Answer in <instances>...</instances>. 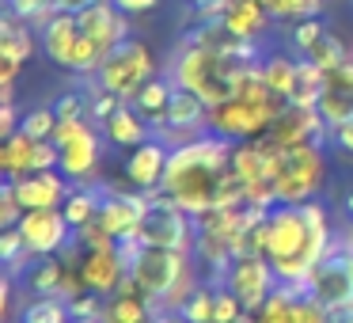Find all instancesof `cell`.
I'll use <instances>...</instances> for the list:
<instances>
[{
  "instance_id": "obj_1",
  "label": "cell",
  "mask_w": 353,
  "mask_h": 323,
  "mask_svg": "<svg viewBox=\"0 0 353 323\" xmlns=\"http://www.w3.org/2000/svg\"><path fill=\"white\" fill-rule=\"evenodd\" d=\"M232 148L236 145L213 130L186 141L179 148H171L168 175H163V194L175 198L194 217L209 213V209L247 206L243 183L232 171Z\"/></svg>"
},
{
  "instance_id": "obj_2",
  "label": "cell",
  "mask_w": 353,
  "mask_h": 323,
  "mask_svg": "<svg viewBox=\"0 0 353 323\" xmlns=\"http://www.w3.org/2000/svg\"><path fill=\"white\" fill-rule=\"evenodd\" d=\"M334 251L330 217L319 202H277L259 228V255H266L281 285H307L319 262Z\"/></svg>"
},
{
  "instance_id": "obj_3",
  "label": "cell",
  "mask_w": 353,
  "mask_h": 323,
  "mask_svg": "<svg viewBox=\"0 0 353 323\" xmlns=\"http://www.w3.org/2000/svg\"><path fill=\"white\" fill-rule=\"evenodd\" d=\"M239 69H243L239 61H228V57L216 54V50L183 39V46L171 57V84L194 92L205 107H216V103L236 95Z\"/></svg>"
},
{
  "instance_id": "obj_4",
  "label": "cell",
  "mask_w": 353,
  "mask_h": 323,
  "mask_svg": "<svg viewBox=\"0 0 353 323\" xmlns=\"http://www.w3.org/2000/svg\"><path fill=\"white\" fill-rule=\"evenodd\" d=\"M323 179H327V156H323V141H307V145H292L281 148V160L274 171V194L277 202H312L323 190Z\"/></svg>"
},
{
  "instance_id": "obj_5",
  "label": "cell",
  "mask_w": 353,
  "mask_h": 323,
  "mask_svg": "<svg viewBox=\"0 0 353 323\" xmlns=\"http://www.w3.org/2000/svg\"><path fill=\"white\" fill-rule=\"evenodd\" d=\"M152 77H156V57H152V50H148V42L125 39L122 46H114L107 54V61L99 65L95 84H99L103 92H114L130 103Z\"/></svg>"
},
{
  "instance_id": "obj_6",
  "label": "cell",
  "mask_w": 353,
  "mask_h": 323,
  "mask_svg": "<svg viewBox=\"0 0 353 323\" xmlns=\"http://www.w3.org/2000/svg\"><path fill=\"white\" fill-rule=\"evenodd\" d=\"M194 251H171V247H152L141 244L130 259V277L137 282V289L152 300V308L160 312V300L175 289V282L190 270Z\"/></svg>"
},
{
  "instance_id": "obj_7",
  "label": "cell",
  "mask_w": 353,
  "mask_h": 323,
  "mask_svg": "<svg viewBox=\"0 0 353 323\" xmlns=\"http://www.w3.org/2000/svg\"><path fill=\"white\" fill-rule=\"evenodd\" d=\"M137 239L141 244H152V247H171V251H194V244H198V221L175 198L156 190L152 202H148V213H145V224H141Z\"/></svg>"
},
{
  "instance_id": "obj_8",
  "label": "cell",
  "mask_w": 353,
  "mask_h": 323,
  "mask_svg": "<svg viewBox=\"0 0 353 323\" xmlns=\"http://www.w3.org/2000/svg\"><path fill=\"white\" fill-rule=\"evenodd\" d=\"M54 141L61 148V175L69 183H88L99 168V148H103V130L92 118H72V122H57Z\"/></svg>"
},
{
  "instance_id": "obj_9",
  "label": "cell",
  "mask_w": 353,
  "mask_h": 323,
  "mask_svg": "<svg viewBox=\"0 0 353 323\" xmlns=\"http://www.w3.org/2000/svg\"><path fill=\"white\" fill-rule=\"evenodd\" d=\"M281 107L285 103H270L266 107V103H247L239 95H232V99L209 107V130L228 137L232 145H239V141H259L270 133V126H274Z\"/></svg>"
},
{
  "instance_id": "obj_10",
  "label": "cell",
  "mask_w": 353,
  "mask_h": 323,
  "mask_svg": "<svg viewBox=\"0 0 353 323\" xmlns=\"http://www.w3.org/2000/svg\"><path fill=\"white\" fill-rule=\"evenodd\" d=\"M224 285L243 300L247 312H259L281 282H277L274 262H270L266 255L251 251V255H236V259H232V266L224 270Z\"/></svg>"
},
{
  "instance_id": "obj_11",
  "label": "cell",
  "mask_w": 353,
  "mask_h": 323,
  "mask_svg": "<svg viewBox=\"0 0 353 323\" xmlns=\"http://www.w3.org/2000/svg\"><path fill=\"white\" fill-rule=\"evenodd\" d=\"M27 239V251L34 259H46V255H61L69 244H77V228L69 224L65 209H27L16 224Z\"/></svg>"
},
{
  "instance_id": "obj_12",
  "label": "cell",
  "mask_w": 353,
  "mask_h": 323,
  "mask_svg": "<svg viewBox=\"0 0 353 323\" xmlns=\"http://www.w3.org/2000/svg\"><path fill=\"white\" fill-rule=\"evenodd\" d=\"M307 297L327 304L330 312L353 304V247H334V251L319 262V270H315L312 282H307Z\"/></svg>"
},
{
  "instance_id": "obj_13",
  "label": "cell",
  "mask_w": 353,
  "mask_h": 323,
  "mask_svg": "<svg viewBox=\"0 0 353 323\" xmlns=\"http://www.w3.org/2000/svg\"><path fill=\"white\" fill-rule=\"evenodd\" d=\"M148 202L152 194L145 190H103V209H99V224L110 232V236L122 244V239H137L141 224H145Z\"/></svg>"
},
{
  "instance_id": "obj_14",
  "label": "cell",
  "mask_w": 353,
  "mask_h": 323,
  "mask_svg": "<svg viewBox=\"0 0 353 323\" xmlns=\"http://www.w3.org/2000/svg\"><path fill=\"white\" fill-rule=\"evenodd\" d=\"M327 133H330V126L323 122V115L315 107L285 103V107L277 110V118H274L266 137L281 148H292V145H307V141H323Z\"/></svg>"
},
{
  "instance_id": "obj_15",
  "label": "cell",
  "mask_w": 353,
  "mask_h": 323,
  "mask_svg": "<svg viewBox=\"0 0 353 323\" xmlns=\"http://www.w3.org/2000/svg\"><path fill=\"white\" fill-rule=\"evenodd\" d=\"M168 160H171V145H168V141H160V137L152 133V137H148L145 145L133 148L130 160H125V183H130L133 190H145V194L163 190Z\"/></svg>"
},
{
  "instance_id": "obj_16",
  "label": "cell",
  "mask_w": 353,
  "mask_h": 323,
  "mask_svg": "<svg viewBox=\"0 0 353 323\" xmlns=\"http://www.w3.org/2000/svg\"><path fill=\"white\" fill-rule=\"evenodd\" d=\"M80 277H84V289H88V293L114 297V293L122 289V282L130 277V259H125L122 244H118V247H107V251H84Z\"/></svg>"
},
{
  "instance_id": "obj_17",
  "label": "cell",
  "mask_w": 353,
  "mask_h": 323,
  "mask_svg": "<svg viewBox=\"0 0 353 323\" xmlns=\"http://www.w3.org/2000/svg\"><path fill=\"white\" fill-rule=\"evenodd\" d=\"M315 110L323 115V122H327L330 130H338V126H345L353 118V57L342 61L338 69H327Z\"/></svg>"
},
{
  "instance_id": "obj_18",
  "label": "cell",
  "mask_w": 353,
  "mask_h": 323,
  "mask_svg": "<svg viewBox=\"0 0 353 323\" xmlns=\"http://www.w3.org/2000/svg\"><path fill=\"white\" fill-rule=\"evenodd\" d=\"M77 23H80V31H84L95 46L107 50V54L130 39V16H125L118 4H110V0H99V4L84 8L77 16Z\"/></svg>"
},
{
  "instance_id": "obj_19",
  "label": "cell",
  "mask_w": 353,
  "mask_h": 323,
  "mask_svg": "<svg viewBox=\"0 0 353 323\" xmlns=\"http://www.w3.org/2000/svg\"><path fill=\"white\" fill-rule=\"evenodd\" d=\"M8 183V179H4ZM12 190H16L19 206L23 209H61L69 198L72 183L61 171H31L23 179H12Z\"/></svg>"
},
{
  "instance_id": "obj_20",
  "label": "cell",
  "mask_w": 353,
  "mask_h": 323,
  "mask_svg": "<svg viewBox=\"0 0 353 323\" xmlns=\"http://www.w3.org/2000/svg\"><path fill=\"white\" fill-rule=\"evenodd\" d=\"M77 39H80V23H77V16H72V12H54V16L39 27L42 54H46L57 69H65V65H69Z\"/></svg>"
},
{
  "instance_id": "obj_21",
  "label": "cell",
  "mask_w": 353,
  "mask_h": 323,
  "mask_svg": "<svg viewBox=\"0 0 353 323\" xmlns=\"http://www.w3.org/2000/svg\"><path fill=\"white\" fill-rule=\"evenodd\" d=\"M34 50H42L39 27H31L27 19H19L16 12L4 8V16H0V57L27 65L34 57Z\"/></svg>"
},
{
  "instance_id": "obj_22",
  "label": "cell",
  "mask_w": 353,
  "mask_h": 323,
  "mask_svg": "<svg viewBox=\"0 0 353 323\" xmlns=\"http://www.w3.org/2000/svg\"><path fill=\"white\" fill-rule=\"evenodd\" d=\"M270 12L262 0H228V8H224L221 23L228 35H236V39H247V42H259L262 35H266L270 27Z\"/></svg>"
},
{
  "instance_id": "obj_23",
  "label": "cell",
  "mask_w": 353,
  "mask_h": 323,
  "mask_svg": "<svg viewBox=\"0 0 353 323\" xmlns=\"http://www.w3.org/2000/svg\"><path fill=\"white\" fill-rule=\"evenodd\" d=\"M99 130H103V137H107L110 145H118V148H137V145H145V141L152 137L148 118L137 115L133 103H122L107 122H99Z\"/></svg>"
},
{
  "instance_id": "obj_24",
  "label": "cell",
  "mask_w": 353,
  "mask_h": 323,
  "mask_svg": "<svg viewBox=\"0 0 353 323\" xmlns=\"http://www.w3.org/2000/svg\"><path fill=\"white\" fill-rule=\"evenodd\" d=\"M152 315L156 308L141 289H118L103 300V323H148Z\"/></svg>"
},
{
  "instance_id": "obj_25",
  "label": "cell",
  "mask_w": 353,
  "mask_h": 323,
  "mask_svg": "<svg viewBox=\"0 0 353 323\" xmlns=\"http://www.w3.org/2000/svg\"><path fill=\"white\" fill-rule=\"evenodd\" d=\"M262 77L274 88L277 99L292 103L296 99V88H300V57L296 54H266L262 57Z\"/></svg>"
},
{
  "instance_id": "obj_26",
  "label": "cell",
  "mask_w": 353,
  "mask_h": 323,
  "mask_svg": "<svg viewBox=\"0 0 353 323\" xmlns=\"http://www.w3.org/2000/svg\"><path fill=\"white\" fill-rule=\"evenodd\" d=\"M31 153H34V137L23 130L8 133L4 137V145H0V171H4V179H23L31 175Z\"/></svg>"
},
{
  "instance_id": "obj_27",
  "label": "cell",
  "mask_w": 353,
  "mask_h": 323,
  "mask_svg": "<svg viewBox=\"0 0 353 323\" xmlns=\"http://www.w3.org/2000/svg\"><path fill=\"white\" fill-rule=\"evenodd\" d=\"M171 95H175V84H171V77H152L137 95H133L130 103H133V110H137V115L148 118V122H160V118L168 115Z\"/></svg>"
},
{
  "instance_id": "obj_28",
  "label": "cell",
  "mask_w": 353,
  "mask_h": 323,
  "mask_svg": "<svg viewBox=\"0 0 353 323\" xmlns=\"http://www.w3.org/2000/svg\"><path fill=\"white\" fill-rule=\"evenodd\" d=\"M61 209H65V217H69L72 228H80V224H88V221L99 217L103 190H99V186H92V183H80V186H72V190H69V198H65Z\"/></svg>"
},
{
  "instance_id": "obj_29",
  "label": "cell",
  "mask_w": 353,
  "mask_h": 323,
  "mask_svg": "<svg viewBox=\"0 0 353 323\" xmlns=\"http://www.w3.org/2000/svg\"><path fill=\"white\" fill-rule=\"evenodd\" d=\"M65 274H69V266H65L61 255H46V259L34 262L31 270V289L34 297H61V285H65Z\"/></svg>"
},
{
  "instance_id": "obj_30",
  "label": "cell",
  "mask_w": 353,
  "mask_h": 323,
  "mask_svg": "<svg viewBox=\"0 0 353 323\" xmlns=\"http://www.w3.org/2000/svg\"><path fill=\"white\" fill-rule=\"evenodd\" d=\"M307 285H277L270 293V300L254 312L259 323H292V308H296V297H304Z\"/></svg>"
},
{
  "instance_id": "obj_31",
  "label": "cell",
  "mask_w": 353,
  "mask_h": 323,
  "mask_svg": "<svg viewBox=\"0 0 353 323\" xmlns=\"http://www.w3.org/2000/svg\"><path fill=\"white\" fill-rule=\"evenodd\" d=\"M19 323H72L69 300L65 297H34L23 304Z\"/></svg>"
},
{
  "instance_id": "obj_32",
  "label": "cell",
  "mask_w": 353,
  "mask_h": 323,
  "mask_svg": "<svg viewBox=\"0 0 353 323\" xmlns=\"http://www.w3.org/2000/svg\"><path fill=\"white\" fill-rule=\"evenodd\" d=\"M304 57H307V61H315L319 69H338L342 61H350V50H345L342 35H334V31L327 27V31H323L319 39H315V46L307 50Z\"/></svg>"
},
{
  "instance_id": "obj_33",
  "label": "cell",
  "mask_w": 353,
  "mask_h": 323,
  "mask_svg": "<svg viewBox=\"0 0 353 323\" xmlns=\"http://www.w3.org/2000/svg\"><path fill=\"white\" fill-rule=\"evenodd\" d=\"M262 4L281 23H296V19H307V16H319L323 12V0H262Z\"/></svg>"
},
{
  "instance_id": "obj_34",
  "label": "cell",
  "mask_w": 353,
  "mask_h": 323,
  "mask_svg": "<svg viewBox=\"0 0 353 323\" xmlns=\"http://www.w3.org/2000/svg\"><path fill=\"white\" fill-rule=\"evenodd\" d=\"M327 31V23H323L319 16H307V19H296V23H289V46L296 57H304L307 50L315 46V39Z\"/></svg>"
},
{
  "instance_id": "obj_35",
  "label": "cell",
  "mask_w": 353,
  "mask_h": 323,
  "mask_svg": "<svg viewBox=\"0 0 353 323\" xmlns=\"http://www.w3.org/2000/svg\"><path fill=\"white\" fill-rule=\"evenodd\" d=\"M243 312H247L243 300H239L224 282H216L213 285V323H236Z\"/></svg>"
},
{
  "instance_id": "obj_36",
  "label": "cell",
  "mask_w": 353,
  "mask_h": 323,
  "mask_svg": "<svg viewBox=\"0 0 353 323\" xmlns=\"http://www.w3.org/2000/svg\"><path fill=\"white\" fill-rule=\"evenodd\" d=\"M19 130L31 133L34 141H50V137H54V130H57V110H54V103H50V107L27 110V115H23V126H19Z\"/></svg>"
},
{
  "instance_id": "obj_37",
  "label": "cell",
  "mask_w": 353,
  "mask_h": 323,
  "mask_svg": "<svg viewBox=\"0 0 353 323\" xmlns=\"http://www.w3.org/2000/svg\"><path fill=\"white\" fill-rule=\"evenodd\" d=\"M4 8L16 12L19 19H27L31 27H42V23H46V19L57 12V8H54V0H8Z\"/></svg>"
},
{
  "instance_id": "obj_38",
  "label": "cell",
  "mask_w": 353,
  "mask_h": 323,
  "mask_svg": "<svg viewBox=\"0 0 353 323\" xmlns=\"http://www.w3.org/2000/svg\"><path fill=\"white\" fill-rule=\"evenodd\" d=\"M103 300L99 293H80V297L69 300V312H72V323H103Z\"/></svg>"
},
{
  "instance_id": "obj_39",
  "label": "cell",
  "mask_w": 353,
  "mask_h": 323,
  "mask_svg": "<svg viewBox=\"0 0 353 323\" xmlns=\"http://www.w3.org/2000/svg\"><path fill=\"white\" fill-rule=\"evenodd\" d=\"M179 315H183L186 323H213V285H201V289L186 300V308Z\"/></svg>"
},
{
  "instance_id": "obj_40",
  "label": "cell",
  "mask_w": 353,
  "mask_h": 323,
  "mask_svg": "<svg viewBox=\"0 0 353 323\" xmlns=\"http://www.w3.org/2000/svg\"><path fill=\"white\" fill-rule=\"evenodd\" d=\"M77 244L84 247V251H107V247H118V239L110 236V232L99 224V217H95V221H88V224L77 228Z\"/></svg>"
},
{
  "instance_id": "obj_41",
  "label": "cell",
  "mask_w": 353,
  "mask_h": 323,
  "mask_svg": "<svg viewBox=\"0 0 353 323\" xmlns=\"http://www.w3.org/2000/svg\"><path fill=\"white\" fill-rule=\"evenodd\" d=\"M57 122H72V118H88V92H65L54 99Z\"/></svg>"
},
{
  "instance_id": "obj_42",
  "label": "cell",
  "mask_w": 353,
  "mask_h": 323,
  "mask_svg": "<svg viewBox=\"0 0 353 323\" xmlns=\"http://www.w3.org/2000/svg\"><path fill=\"white\" fill-rule=\"evenodd\" d=\"M292 323H330V308L319 304L315 297H296V308H292Z\"/></svg>"
},
{
  "instance_id": "obj_43",
  "label": "cell",
  "mask_w": 353,
  "mask_h": 323,
  "mask_svg": "<svg viewBox=\"0 0 353 323\" xmlns=\"http://www.w3.org/2000/svg\"><path fill=\"white\" fill-rule=\"evenodd\" d=\"M23 213H27V209L19 206L12 183H4V186H0V224H4V228H12V224H19V217H23Z\"/></svg>"
},
{
  "instance_id": "obj_44",
  "label": "cell",
  "mask_w": 353,
  "mask_h": 323,
  "mask_svg": "<svg viewBox=\"0 0 353 323\" xmlns=\"http://www.w3.org/2000/svg\"><path fill=\"white\" fill-rule=\"evenodd\" d=\"M110 4H118L125 16H145V12H156V8H160V0H110Z\"/></svg>"
},
{
  "instance_id": "obj_45",
  "label": "cell",
  "mask_w": 353,
  "mask_h": 323,
  "mask_svg": "<svg viewBox=\"0 0 353 323\" xmlns=\"http://www.w3.org/2000/svg\"><path fill=\"white\" fill-rule=\"evenodd\" d=\"M330 137H334V145L342 148V153L353 156V118L345 126H338V130H330Z\"/></svg>"
},
{
  "instance_id": "obj_46",
  "label": "cell",
  "mask_w": 353,
  "mask_h": 323,
  "mask_svg": "<svg viewBox=\"0 0 353 323\" xmlns=\"http://www.w3.org/2000/svg\"><path fill=\"white\" fill-rule=\"evenodd\" d=\"M19 69H23L19 61H8V57H0V88H16Z\"/></svg>"
},
{
  "instance_id": "obj_47",
  "label": "cell",
  "mask_w": 353,
  "mask_h": 323,
  "mask_svg": "<svg viewBox=\"0 0 353 323\" xmlns=\"http://www.w3.org/2000/svg\"><path fill=\"white\" fill-rule=\"evenodd\" d=\"M92 4H99V0H54L57 12H72V16H80V12L92 8Z\"/></svg>"
},
{
  "instance_id": "obj_48",
  "label": "cell",
  "mask_w": 353,
  "mask_h": 323,
  "mask_svg": "<svg viewBox=\"0 0 353 323\" xmlns=\"http://www.w3.org/2000/svg\"><path fill=\"white\" fill-rule=\"evenodd\" d=\"M330 323H353V304L334 308V312H330Z\"/></svg>"
},
{
  "instance_id": "obj_49",
  "label": "cell",
  "mask_w": 353,
  "mask_h": 323,
  "mask_svg": "<svg viewBox=\"0 0 353 323\" xmlns=\"http://www.w3.org/2000/svg\"><path fill=\"white\" fill-rule=\"evenodd\" d=\"M148 323H186V320H183V315H179V312H156V315H152V320H148Z\"/></svg>"
},
{
  "instance_id": "obj_50",
  "label": "cell",
  "mask_w": 353,
  "mask_h": 323,
  "mask_svg": "<svg viewBox=\"0 0 353 323\" xmlns=\"http://www.w3.org/2000/svg\"><path fill=\"white\" fill-rule=\"evenodd\" d=\"M236 323H259V320H254V312H243V315H239Z\"/></svg>"
},
{
  "instance_id": "obj_51",
  "label": "cell",
  "mask_w": 353,
  "mask_h": 323,
  "mask_svg": "<svg viewBox=\"0 0 353 323\" xmlns=\"http://www.w3.org/2000/svg\"><path fill=\"white\" fill-rule=\"evenodd\" d=\"M345 213H350V217H353V190H350V194H345Z\"/></svg>"
},
{
  "instance_id": "obj_52",
  "label": "cell",
  "mask_w": 353,
  "mask_h": 323,
  "mask_svg": "<svg viewBox=\"0 0 353 323\" xmlns=\"http://www.w3.org/2000/svg\"><path fill=\"white\" fill-rule=\"evenodd\" d=\"M345 247H353V244H345Z\"/></svg>"
},
{
  "instance_id": "obj_53",
  "label": "cell",
  "mask_w": 353,
  "mask_h": 323,
  "mask_svg": "<svg viewBox=\"0 0 353 323\" xmlns=\"http://www.w3.org/2000/svg\"><path fill=\"white\" fill-rule=\"evenodd\" d=\"M323 4H327V0H323Z\"/></svg>"
}]
</instances>
